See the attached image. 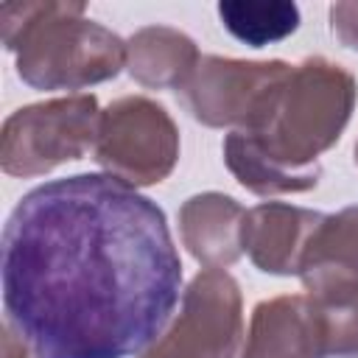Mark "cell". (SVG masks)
I'll return each mask as SVG.
<instances>
[{
    "label": "cell",
    "mask_w": 358,
    "mask_h": 358,
    "mask_svg": "<svg viewBox=\"0 0 358 358\" xmlns=\"http://www.w3.org/2000/svg\"><path fill=\"white\" fill-rule=\"evenodd\" d=\"M0 280L6 324L36 358H131L165 330L182 260L148 196L76 173L17 201Z\"/></svg>",
    "instance_id": "1"
},
{
    "label": "cell",
    "mask_w": 358,
    "mask_h": 358,
    "mask_svg": "<svg viewBox=\"0 0 358 358\" xmlns=\"http://www.w3.org/2000/svg\"><path fill=\"white\" fill-rule=\"evenodd\" d=\"M3 358H36L8 324H3Z\"/></svg>",
    "instance_id": "17"
},
{
    "label": "cell",
    "mask_w": 358,
    "mask_h": 358,
    "mask_svg": "<svg viewBox=\"0 0 358 358\" xmlns=\"http://www.w3.org/2000/svg\"><path fill=\"white\" fill-rule=\"evenodd\" d=\"M243 299L224 268H201L182 294V310L140 358H241Z\"/></svg>",
    "instance_id": "7"
},
{
    "label": "cell",
    "mask_w": 358,
    "mask_h": 358,
    "mask_svg": "<svg viewBox=\"0 0 358 358\" xmlns=\"http://www.w3.org/2000/svg\"><path fill=\"white\" fill-rule=\"evenodd\" d=\"M288 62H246L224 56H201L193 76L182 87V101L190 115L210 126L232 131H257L291 76Z\"/></svg>",
    "instance_id": "6"
},
{
    "label": "cell",
    "mask_w": 358,
    "mask_h": 358,
    "mask_svg": "<svg viewBox=\"0 0 358 358\" xmlns=\"http://www.w3.org/2000/svg\"><path fill=\"white\" fill-rule=\"evenodd\" d=\"M84 3H6L3 45L17 53V76L34 90H84L126 67V42L84 17Z\"/></svg>",
    "instance_id": "2"
},
{
    "label": "cell",
    "mask_w": 358,
    "mask_h": 358,
    "mask_svg": "<svg viewBox=\"0 0 358 358\" xmlns=\"http://www.w3.org/2000/svg\"><path fill=\"white\" fill-rule=\"evenodd\" d=\"M98 98L67 95L14 109L0 131V165L8 176H42L95 148Z\"/></svg>",
    "instance_id": "4"
},
{
    "label": "cell",
    "mask_w": 358,
    "mask_h": 358,
    "mask_svg": "<svg viewBox=\"0 0 358 358\" xmlns=\"http://www.w3.org/2000/svg\"><path fill=\"white\" fill-rule=\"evenodd\" d=\"M352 106V73L324 56H310L291 67L268 120L257 131L243 134L263 157L285 171H322L316 157L338 143Z\"/></svg>",
    "instance_id": "3"
},
{
    "label": "cell",
    "mask_w": 358,
    "mask_h": 358,
    "mask_svg": "<svg viewBox=\"0 0 358 358\" xmlns=\"http://www.w3.org/2000/svg\"><path fill=\"white\" fill-rule=\"evenodd\" d=\"M322 218L324 213L308 207H296L285 201H263L246 210L243 252L266 274H277V277L299 274L308 241Z\"/></svg>",
    "instance_id": "9"
},
{
    "label": "cell",
    "mask_w": 358,
    "mask_h": 358,
    "mask_svg": "<svg viewBox=\"0 0 358 358\" xmlns=\"http://www.w3.org/2000/svg\"><path fill=\"white\" fill-rule=\"evenodd\" d=\"M330 31L341 48L358 50V0H341L330 6Z\"/></svg>",
    "instance_id": "16"
},
{
    "label": "cell",
    "mask_w": 358,
    "mask_h": 358,
    "mask_svg": "<svg viewBox=\"0 0 358 358\" xmlns=\"http://www.w3.org/2000/svg\"><path fill=\"white\" fill-rule=\"evenodd\" d=\"M246 210L227 193H196L179 210V235L204 268L232 266L243 255Z\"/></svg>",
    "instance_id": "10"
},
{
    "label": "cell",
    "mask_w": 358,
    "mask_h": 358,
    "mask_svg": "<svg viewBox=\"0 0 358 358\" xmlns=\"http://www.w3.org/2000/svg\"><path fill=\"white\" fill-rule=\"evenodd\" d=\"M95 162L129 187L159 185L179 159V129L162 103L123 95L98 117Z\"/></svg>",
    "instance_id": "5"
},
{
    "label": "cell",
    "mask_w": 358,
    "mask_h": 358,
    "mask_svg": "<svg viewBox=\"0 0 358 358\" xmlns=\"http://www.w3.org/2000/svg\"><path fill=\"white\" fill-rule=\"evenodd\" d=\"M215 11L221 25L249 48L274 45L299 28V6L288 0H224Z\"/></svg>",
    "instance_id": "14"
},
{
    "label": "cell",
    "mask_w": 358,
    "mask_h": 358,
    "mask_svg": "<svg viewBox=\"0 0 358 358\" xmlns=\"http://www.w3.org/2000/svg\"><path fill=\"white\" fill-rule=\"evenodd\" d=\"M299 277L305 291L330 282H358V204L319 221L308 241Z\"/></svg>",
    "instance_id": "12"
},
{
    "label": "cell",
    "mask_w": 358,
    "mask_h": 358,
    "mask_svg": "<svg viewBox=\"0 0 358 358\" xmlns=\"http://www.w3.org/2000/svg\"><path fill=\"white\" fill-rule=\"evenodd\" d=\"M241 358H327L313 299L308 294H282L257 302Z\"/></svg>",
    "instance_id": "8"
},
{
    "label": "cell",
    "mask_w": 358,
    "mask_h": 358,
    "mask_svg": "<svg viewBox=\"0 0 358 358\" xmlns=\"http://www.w3.org/2000/svg\"><path fill=\"white\" fill-rule=\"evenodd\" d=\"M355 165H358V143H355Z\"/></svg>",
    "instance_id": "18"
},
{
    "label": "cell",
    "mask_w": 358,
    "mask_h": 358,
    "mask_svg": "<svg viewBox=\"0 0 358 358\" xmlns=\"http://www.w3.org/2000/svg\"><path fill=\"white\" fill-rule=\"evenodd\" d=\"M199 62L196 42L171 25H145L126 42V70L148 90H182Z\"/></svg>",
    "instance_id": "11"
},
{
    "label": "cell",
    "mask_w": 358,
    "mask_h": 358,
    "mask_svg": "<svg viewBox=\"0 0 358 358\" xmlns=\"http://www.w3.org/2000/svg\"><path fill=\"white\" fill-rule=\"evenodd\" d=\"M224 162L229 173L255 196H282L313 190L322 179V171L294 173L263 157L243 131H229L224 137Z\"/></svg>",
    "instance_id": "13"
},
{
    "label": "cell",
    "mask_w": 358,
    "mask_h": 358,
    "mask_svg": "<svg viewBox=\"0 0 358 358\" xmlns=\"http://www.w3.org/2000/svg\"><path fill=\"white\" fill-rule=\"evenodd\" d=\"M305 294L319 310L327 358H358V282H330Z\"/></svg>",
    "instance_id": "15"
}]
</instances>
